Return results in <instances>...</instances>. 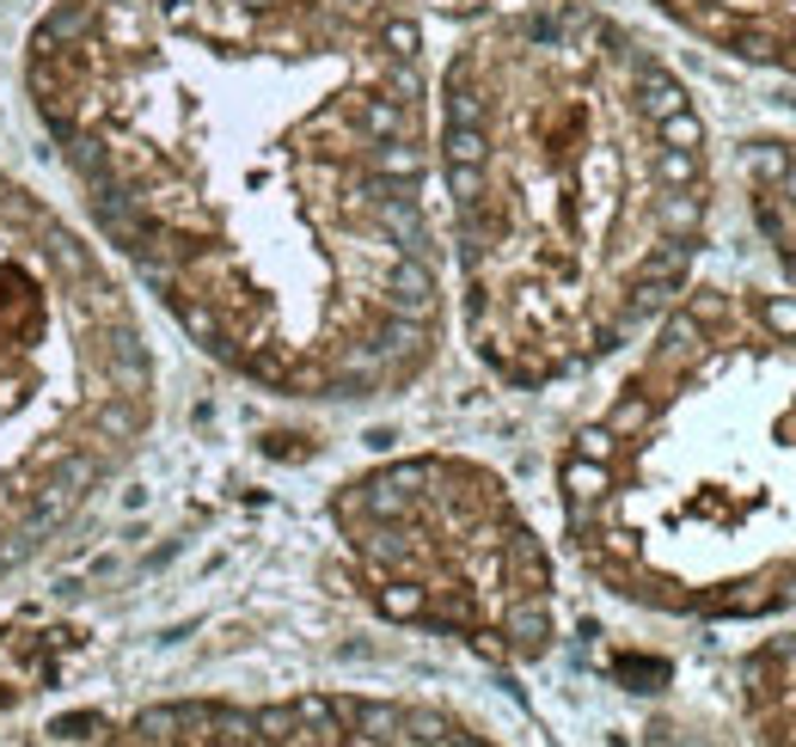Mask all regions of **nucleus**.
Instances as JSON below:
<instances>
[{
  "label": "nucleus",
  "instance_id": "nucleus-7",
  "mask_svg": "<svg viewBox=\"0 0 796 747\" xmlns=\"http://www.w3.org/2000/svg\"><path fill=\"white\" fill-rule=\"evenodd\" d=\"M791 747H796V742H791Z\"/></svg>",
  "mask_w": 796,
  "mask_h": 747
},
{
  "label": "nucleus",
  "instance_id": "nucleus-1",
  "mask_svg": "<svg viewBox=\"0 0 796 747\" xmlns=\"http://www.w3.org/2000/svg\"><path fill=\"white\" fill-rule=\"evenodd\" d=\"M25 105L110 258L282 399L441 343L436 80L405 0H49Z\"/></svg>",
  "mask_w": 796,
  "mask_h": 747
},
{
  "label": "nucleus",
  "instance_id": "nucleus-3",
  "mask_svg": "<svg viewBox=\"0 0 796 747\" xmlns=\"http://www.w3.org/2000/svg\"><path fill=\"white\" fill-rule=\"evenodd\" d=\"M558 490L577 558L625 601L692 619L796 601V295L674 300Z\"/></svg>",
  "mask_w": 796,
  "mask_h": 747
},
{
  "label": "nucleus",
  "instance_id": "nucleus-6",
  "mask_svg": "<svg viewBox=\"0 0 796 747\" xmlns=\"http://www.w3.org/2000/svg\"><path fill=\"white\" fill-rule=\"evenodd\" d=\"M699 44L796 74V0H650Z\"/></svg>",
  "mask_w": 796,
  "mask_h": 747
},
{
  "label": "nucleus",
  "instance_id": "nucleus-2",
  "mask_svg": "<svg viewBox=\"0 0 796 747\" xmlns=\"http://www.w3.org/2000/svg\"><path fill=\"white\" fill-rule=\"evenodd\" d=\"M436 197L472 349L546 387L680 300L711 215L704 117L631 25L502 7L436 74Z\"/></svg>",
  "mask_w": 796,
  "mask_h": 747
},
{
  "label": "nucleus",
  "instance_id": "nucleus-5",
  "mask_svg": "<svg viewBox=\"0 0 796 747\" xmlns=\"http://www.w3.org/2000/svg\"><path fill=\"white\" fill-rule=\"evenodd\" d=\"M331 527L392 625L466 638L490 662L551 650V558L497 472L453 453L392 460L331 497Z\"/></svg>",
  "mask_w": 796,
  "mask_h": 747
},
{
  "label": "nucleus",
  "instance_id": "nucleus-4",
  "mask_svg": "<svg viewBox=\"0 0 796 747\" xmlns=\"http://www.w3.org/2000/svg\"><path fill=\"white\" fill-rule=\"evenodd\" d=\"M154 429V349L105 246L0 166V589L44 564Z\"/></svg>",
  "mask_w": 796,
  "mask_h": 747
}]
</instances>
